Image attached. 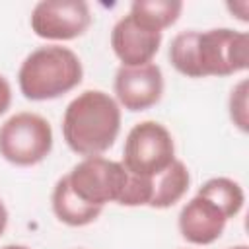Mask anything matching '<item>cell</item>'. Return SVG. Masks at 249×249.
<instances>
[{"label": "cell", "mask_w": 249, "mask_h": 249, "mask_svg": "<svg viewBox=\"0 0 249 249\" xmlns=\"http://www.w3.org/2000/svg\"><path fill=\"white\" fill-rule=\"evenodd\" d=\"M169 60L187 78L231 76L247 68L249 37L230 27L181 31L169 43Z\"/></svg>", "instance_id": "6da1fadb"}, {"label": "cell", "mask_w": 249, "mask_h": 249, "mask_svg": "<svg viewBox=\"0 0 249 249\" xmlns=\"http://www.w3.org/2000/svg\"><path fill=\"white\" fill-rule=\"evenodd\" d=\"M121 132V107L101 89H86L74 97L62 117L66 146L84 158L107 152Z\"/></svg>", "instance_id": "7a4b0ae2"}, {"label": "cell", "mask_w": 249, "mask_h": 249, "mask_svg": "<svg viewBox=\"0 0 249 249\" xmlns=\"http://www.w3.org/2000/svg\"><path fill=\"white\" fill-rule=\"evenodd\" d=\"M84 78V68L78 54L62 45H45L31 51L18 72L19 91L31 101L56 99Z\"/></svg>", "instance_id": "3957f363"}, {"label": "cell", "mask_w": 249, "mask_h": 249, "mask_svg": "<svg viewBox=\"0 0 249 249\" xmlns=\"http://www.w3.org/2000/svg\"><path fill=\"white\" fill-rule=\"evenodd\" d=\"M53 150V128L37 113L21 111L0 126V156L18 167L41 163Z\"/></svg>", "instance_id": "277c9868"}, {"label": "cell", "mask_w": 249, "mask_h": 249, "mask_svg": "<svg viewBox=\"0 0 249 249\" xmlns=\"http://www.w3.org/2000/svg\"><path fill=\"white\" fill-rule=\"evenodd\" d=\"M175 142L171 132L158 121L134 124L124 140L123 167L136 177H154L173 163Z\"/></svg>", "instance_id": "5b68a950"}, {"label": "cell", "mask_w": 249, "mask_h": 249, "mask_svg": "<svg viewBox=\"0 0 249 249\" xmlns=\"http://www.w3.org/2000/svg\"><path fill=\"white\" fill-rule=\"evenodd\" d=\"M70 189L86 204L103 208L107 202L121 204L128 187V171L121 161L103 156L84 158L66 173Z\"/></svg>", "instance_id": "8992f818"}, {"label": "cell", "mask_w": 249, "mask_h": 249, "mask_svg": "<svg viewBox=\"0 0 249 249\" xmlns=\"http://www.w3.org/2000/svg\"><path fill=\"white\" fill-rule=\"evenodd\" d=\"M31 31L47 41H72L91 25V12L84 0H41L29 18Z\"/></svg>", "instance_id": "52a82bcc"}, {"label": "cell", "mask_w": 249, "mask_h": 249, "mask_svg": "<svg viewBox=\"0 0 249 249\" xmlns=\"http://www.w3.org/2000/svg\"><path fill=\"white\" fill-rule=\"evenodd\" d=\"M115 97L126 111H146L163 95V74L154 62L142 66H121L115 74Z\"/></svg>", "instance_id": "ba28073f"}, {"label": "cell", "mask_w": 249, "mask_h": 249, "mask_svg": "<svg viewBox=\"0 0 249 249\" xmlns=\"http://www.w3.org/2000/svg\"><path fill=\"white\" fill-rule=\"evenodd\" d=\"M161 45V31L148 27L134 16H123L111 31V47L123 66H142L152 62Z\"/></svg>", "instance_id": "9c48e42d"}, {"label": "cell", "mask_w": 249, "mask_h": 249, "mask_svg": "<svg viewBox=\"0 0 249 249\" xmlns=\"http://www.w3.org/2000/svg\"><path fill=\"white\" fill-rule=\"evenodd\" d=\"M228 216L218 204L202 195H195L179 212V231L193 245H210L224 233Z\"/></svg>", "instance_id": "30bf717a"}, {"label": "cell", "mask_w": 249, "mask_h": 249, "mask_svg": "<svg viewBox=\"0 0 249 249\" xmlns=\"http://www.w3.org/2000/svg\"><path fill=\"white\" fill-rule=\"evenodd\" d=\"M53 212L54 216L66 224V226H72V228H82V226H88L91 222H95L99 218V214L103 212V208L99 206H91V204H86L82 198L76 196V193L70 189L68 185V179L66 175H62L54 189H53Z\"/></svg>", "instance_id": "8fae6325"}, {"label": "cell", "mask_w": 249, "mask_h": 249, "mask_svg": "<svg viewBox=\"0 0 249 249\" xmlns=\"http://www.w3.org/2000/svg\"><path fill=\"white\" fill-rule=\"evenodd\" d=\"M191 185V173L181 160H173L169 167L152 177V193H150V208H169L177 204Z\"/></svg>", "instance_id": "7c38bea8"}, {"label": "cell", "mask_w": 249, "mask_h": 249, "mask_svg": "<svg viewBox=\"0 0 249 249\" xmlns=\"http://www.w3.org/2000/svg\"><path fill=\"white\" fill-rule=\"evenodd\" d=\"M183 12V2L179 0H136L130 4V16L146 23L156 31L171 27Z\"/></svg>", "instance_id": "4fadbf2b"}, {"label": "cell", "mask_w": 249, "mask_h": 249, "mask_svg": "<svg viewBox=\"0 0 249 249\" xmlns=\"http://www.w3.org/2000/svg\"><path fill=\"white\" fill-rule=\"evenodd\" d=\"M196 195H202L206 198H210L214 204H218L222 208V212L230 218H235L245 202V193L241 189V185L230 177H212L208 179L202 187H198Z\"/></svg>", "instance_id": "5bb4252c"}, {"label": "cell", "mask_w": 249, "mask_h": 249, "mask_svg": "<svg viewBox=\"0 0 249 249\" xmlns=\"http://www.w3.org/2000/svg\"><path fill=\"white\" fill-rule=\"evenodd\" d=\"M247 93H249V82L241 80L239 84H235L230 91V101H228V109H230V119L231 123L241 130L247 132L249 128V111H247Z\"/></svg>", "instance_id": "9a60e30c"}, {"label": "cell", "mask_w": 249, "mask_h": 249, "mask_svg": "<svg viewBox=\"0 0 249 249\" xmlns=\"http://www.w3.org/2000/svg\"><path fill=\"white\" fill-rule=\"evenodd\" d=\"M12 105V86L0 74V115H4Z\"/></svg>", "instance_id": "2e32d148"}, {"label": "cell", "mask_w": 249, "mask_h": 249, "mask_svg": "<svg viewBox=\"0 0 249 249\" xmlns=\"http://www.w3.org/2000/svg\"><path fill=\"white\" fill-rule=\"evenodd\" d=\"M228 10H230V12H237V10H239V19H241V21H247V19H249V16H247L249 4H247L245 0H241V2H233V4H228Z\"/></svg>", "instance_id": "e0dca14e"}, {"label": "cell", "mask_w": 249, "mask_h": 249, "mask_svg": "<svg viewBox=\"0 0 249 249\" xmlns=\"http://www.w3.org/2000/svg\"><path fill=\"white\" fill-rule=\"evenodd\" d=\"M6 226H8V208L0 200V235L6 231Z\"/></svg>", "instance_id": "ac0fdd59"}, {"label": "cell", "mask_w": 249, "mask_h": 249, "mask_svg": "<svg viewBox=\"0 0 249 249\" xmlns=\"http://www.w3.org/2000/svg\"><path fill=\"white\" fill-rule=\"evenodd\" d=\"M2 249H29L27 245H16V243H12V245H4Z\"/></svg>", "instance_id": "d6986e66"}, {"label": "cell", "mask_w": 249, "mask_h": 249, "mask_svg": "<svg viewBox=\"0 0 249 249\" xmlns=\"http://www.w3.org/2000/svg\"><path fill=\"white\" fill-rule=\"evenodd\" d=\"M230 249H249L247 245H233V247H230Z\"/></svg>", "instance_id": "ffe728a7"}]
</instances>
